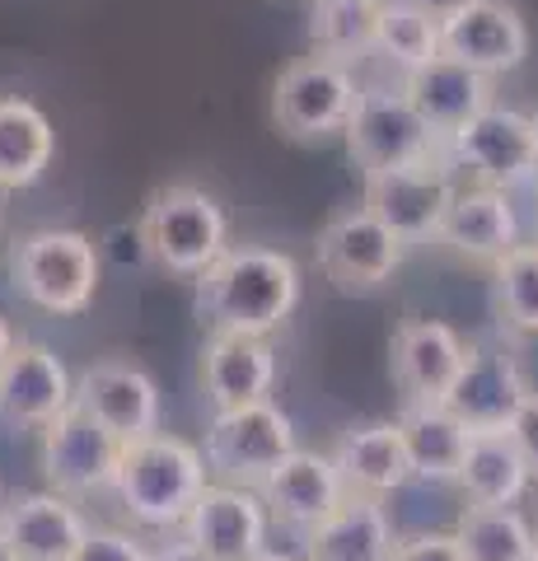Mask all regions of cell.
I'll return each instance as SVG.
<instances>
[{
  "label": "cell",
  "instance_id": "obj_40",
  "mask_svg": "<svg viewBox=\"0 0 538 561\" xmlns=\"http://www.w3.org/2000/svg\"><path fill=\"white\" fill-rule=\"evenodd\" d=\"M0 561H20V557H14V548H10L5 538H0Z\"/></svg>",
  "mask_w": 538,
  "mask_h": 561
},
{
  "label": "cell",
  "instance_id": "obj_5",
  "mask_svg": "<svg viewBox=\"0 0 538 561\" xmlns=\"http://www.w3.org/2000/svg\"><path fill=\"white\" fill-rule=\"evenodd\" d=\"M356 76L333 57H295L272 80V122L295 146H323L346 131L356 113Z\"/></svg>",
  "mask_w": 538,
  "mask_h": 561
},
{
  "label": "cell",
  "instance_id": "obj_6",
  "mask_svg": "<svg viewBox=\"0 0 538 561\" xmlns=\"http://www.w3.org/2000/svg\"><path fill=\"white\" fill-rule=\"evenodd\" d=\"M295 445V421L276 408V402H249L234 412H216L206 426V468L216 472V482L263 491V482L282 468Z\"/></svg>",
  "mask_w": 538,
  "mask_h": 561
},
{
  "label": "cell",
  "instance_id": "obj_1",
  "mask_svg": "<svg viewBox=\"0 0 538 561\" xmlns=\"http://www.w3.org/2000/svg\"><path fill=\"white\" fill-rule=\"evenodd\" d=\"M193 305L211 337H272L300 305V267L276 249H230L197 276Z\"/></svg>",
  "mask_w": 538,
  "mask_h": 561
},
{
  "label": "cell",
  "instance_id": "obj_19",
  "mask_svg": "<svg viewBox=\"0 0 538 561\" xmlns=\"http://www.w3.org/2000/svg\"><path fill=\"white\" fill-rule=\"evenodd\" d=\"M263 505L276 524H290V529H319V524L337 511V505L352 496L342 482V472L333 463V454H314V449H295L290 459L263 482Z\"/></svg>",
  "mask_w": 538,
  "mask_h": 561
},
{
  "label": "cell",
  "instance_id": "obj_15",
  "mask_svg": "<svg viewBox=\"0 0 538 561\" xmlns=\"http://www.w3.org/2000/svg\"><path fill=\"white\" fill-rule=\"evenodd\" d=\"M525 51H529V28L506 0H468L463 10H455L440 24V57L478 70L488 80L501 76V70H515L525 61Z\"/></svg>",
  "mask_w": 538,
  "mask_h": 561
},
{
  "label": "cell",
  "instance_id": "obj_43",
  "mask_svg": "<svg viewBox=\"0 0 538 561\" xmlns=\"http://www.w3.org/2000/svg\"><path fill=\"white\" fill-rule=\"evenodd\" d=\"M0 505H5V496H0Z\"/></svg>",
  "mask_w": 538,
  "mask_h": 561
},
{
  "label": "cell",
  "instance_id": "obj_26",
  "mask_svg": "<svg viewBox=\"0 0 538 561\" xmlns=\"http://www.w3.org/2000/svg\"><path fill=\"white\" fill-rule=\"evenodd\" d=\"M403 431L408 459H412V478L422 482H459V468L473 445V431L449 412V408H403L398 416Z\"/></svg>",
  "mask_w": 538,
  "mask_h": 561
},
{
  "label": "cell",
  "instance_id": "obj_28",
  "mask_svg": "<svg viewBox=\"0 0 538 561\" xmlns=\"http://www.w3.org/2000/svg\"><path fill=\"white\" fill-rule=\"evenodd\" d=\"M379 14H385V0H314L309 5L314 51L342 66H356L379 47Z\"/></svg>",
  "mask_w": 538,
  "mask_h": 561
},
{
  "label": "cell",
  "instance_id": "obj_38",
  "mask_svg": "<svg viewBox=\"0 0 538 561\" xmlns=\"http://www.w3.org/2000/svg\"><path fill=\"white\" fill-rule=\"evenodd\" d=\"M534 117V169H529V183L538 187V113H529Z\"/></svg>",
  "mask_w": 538,
  "mask_h": 561
},
{
  "label": "cell",
  "instance_id": "obj_22",
  "mask_svg": "<svg viewBox=\"0 0 538 561\" xmlns=\"http://www.w3.org/2000/svg\"><path fill=\"white\" fill-rule=\"evenodd\" d=\"M333 463L342 472L346 491L366 501H385L412 482V459L398 421H370V426L342 431L333 445Z\"/></svg>",
  "mask_w": 538,
  "mask_h": 561
},
{
  "label": "cell",
  "instance_id": "obj_25",
  "mask_svg": "<svg viewBox=\"0 0 538 561\" xmlns=\"http://www.w3.org/2000/svg\"><path fill=\"white\" fill-rule=\"evenodd\" d=\"M57 154V136L38 103L0 94V192L33 187Z\"/></svg>",
  "mask_w": 538,
  "mask_h": 561
},
{
  "label": "cell",
  "instance_id": "obj_23",
  "mask_svg": "<svg viewBox=\"0 0 538 561\" xmlns=\"http://www.w3.org/2000/svg\"><path fill=\"white\" fill-rule=\"evenodd\" d=\"M403 94L412 99V108L426 117V127L440 140H449L482 108H492V80L459 66V61H449V57H436V61L408 70Z\"/></svg>",
  "mask_w": 538,
  "mask_h": 561
},
{
  "label": "cell",
  "instance_id": "obj_35",
  "mask_svg": "<svg viewBox=\"0 0 538 561\" xmlns=\"http://www.w3.org/2000/svg\"><path fill=\"white\" fill-rule=\"evenodd\" d=\"M150 561H211V557L187 538H169V542H160V548H150Z\"/></svg>",
  "mask_w": 538,
  "mask_h": 561
},
{
  "label": "cell",
  "instance_id": "obj_41",
  "mask_svg": "<svg viewBox=\"0 0 538 561\" xmlns=\"http://www.w3.org/2000/svg\"><path fill=\"white\" fill-rule=\"evenodd\" d=\"M0 220H5V206H0Z\"/></svg>",
  "mask_w": 538,
  "mask_h": 561
},
{
  "label": "cell",
  "instance_id": "obj_14",
  "mask_svg": "<svg viewBox=\"0 0 538 561\" xmlns=\"http://www.w3.org/2000/svg\"><path fill=\"white\" fill-rule=\"evenodd\" d=\"M76 408L123 445L160 435V383L131 360H99L76 379Z\"/></svg>",
  "mask_w": 538,
  "mask_h": 561
},
{
  "label": "cell",
  "instance_id": "obj_30",
  "mask_svg": "<svg viewBox=\"0 0 538 561\" xmlns=\"http://www.w3.org/2000/svg\"><path fill=\"white\" fill-rule=\"evenodd\" d=\"M492 305L506 332L538 337V243H519L492 267Z\"/></svg>",
  "mask_w": 538,
  "mask_h": 561
},
{
  "label": "cell",
  "instance_id": "obj_16",
  "mask_svg": "<svg viewBox=\"0 0 538 561\" xmlns=\"http://www.w3.org/2000/svg\"><path fill=\"white\" fill-rule=\"evenodd\" d=\"M267 524L272 515L257 491L211 482L187 515L183 538L197 542L211 561H253L257 552H267Z\"/></svg>",
  "mask_w": 538,
  "mask_h": 561
},
{
  "label": "cell",
  "instance_id": "obj_3",
  "mask_svg": "<svg viewBox=\"0 0 538 561\" xmlns=\"http://www.w3.org/2000/svg\"><path fill=\"white\" fill-rule=\"evenodd\" d=\"M141 249L173 276H202L211 262L230 253V220L220 202L197 183H164L146 197Z\"/></svg>",
  "mask_w": 538,
  "mask_h": 561
},
{
  "label": "cell",
  "instance_id": "obj_4",
  "mask_svg": "<svg viewBox=\"0 0 538 561\" xmlns=\"http://www.w3.org/2000/svg\"><path fill=\"white\" fill-rule=\"evenodd\" d=\"M10 286L43 313H84L99 290V249L80 230H28L10 249Z\"/></svg>",
  "mask_w": 538,
  "mask_h": 561
},
{
  "label": "cell",
  "instance_id": "obj_7",
  "mask_svg": "<svg viewBox=\"0 0 538 561\" xmlns=\"http://www.w3.org/2000/svg\"><path fill=\"white\" fill-rule=\"evenodd\" d=\"M342 140H346L352 164L366 179L389 173V169H408V164H431V160H440V146H445L426 127V117L412 108V99L403 90H360Z\"/></svg>",
  "mask_w": 538,
  "mask_h": 561
},
{
  "label": "cell",
  "instance_id": "obj_24",
  "mask_svg": "<svg viewBox=\"0 0 538 561\" xmlns=\"http://www.w3.org/2000/svg\"><path fill=\"white\" fill-rule=\"evenodd\" d=\"M393 542L398 538L385 501L346 496L319 529L305 534V561H389Z\"/></svg>",
  "mask_w": 538,
  "mask_h": 561
},
{
  "label": "cell",
  "instance_id": "obj_17",
  "mask_svg": "<svg viewBox=\"0 0 538 561\" xmlns=\"http://www.w3.org/2000/svg\"><path fill=\"white\" fill-rule=\"evenodd\" d=\"M529 379L515 365L506 346H468V365L455 383V393L445 398V408L455 412L473 435L482 431H511L515 412L529 398Z\"/></svg>",
  "mask_w": 538,
  "mask_h": 561
},
{
  "label": "cell",
  "instance_id": "obj_32",
  "mask_svg": "<svg viewBox=\"0 0 538 561\" xmlns=\"http://www.w3.org/2000/svg\"><path fill=\"white\" fill-rule=\"evenodd\" d=\"M71 561H150V548H141V538L123 529H90Z\"/></svg>",
  "mask_w": 538,
  "mask_h": 561
},
{
  "label": "cell",
  "instance_id": "obj_20",
  "mask_svg": "<svg viewBox=\"0 0 538 561\" xmlns=\"http://www.w3.org/2000/svg\"><path fill=\"white\" fill-rule=\"evenodd\" d=\"M449 253H459L482 267H496L519 249V220L511 206V192L501 187H459L445 210V225L436 234Z\"/></svg>",
  "mask_w": 538,
  "mask_h": 561
},
{
  "label": "cell",
  "instance_id": "obj_34",
  "mask_svg": "<svg viewBox=\"0 0 538 561\" xmlns=\"http://www.w3.org/2000/svg\"><path fill=\"white\" fill-rule=\"evenodd\" d=\"M511 440H515L519 454H525L529 472L538 478V393H529V398H525V408L515 412V421H511Z\"/></svg>",
  "mask_w": 538,
  "mask_h": 561
},
{
  "label": "cell",
  "instance_id": "obj_2",
  "mask_svg": "<svg viewBox=\"0 0 538 561\" xmlns=\"http://www.w3.org/2000/svg\"><path fill=\"white\" fill-rule=\"evenodd\" d=\"M206 486H211L206 454L164 431L123 445V463L113 478L123 511L146 529H183Z\"/></svg>",
  "mask_w": 538,
  "mask_h": 561
},
{
  "label": "cell",
  "instance_id": "obj_36",
  "mask_svg": "<svg viewBox=\"0 0 538 561\" xmlns=\"http://www.w3.org/2000/svg\"><path fill=\"white\" fill-rule=\"evenodd\" d=\"M408 5H416V10H426L431 14V20H449V14H455V10H463L468 5V0H408Z\"/></svg>",
  "mask_w": 538,
  "mask_h": 561
},
{
  "label": "cell",
  "instance_id": "obj_33",
  "mask_svg": "<svg viewBox=\"0 0 538 561\" xmlns=\"http://www.w3.org/2000/svg\"><path fill=\"white\" fill-rule=\"evenodd\" d=\"M389 561H468V557H463L459 534L431 529V534H403V538L393 542V557Z\"/></svg>",
  "mask_w": 538,
  "mask_h": 561
},
{
  "label": "cell",
  "instance_id": "obj_11",
  "mask_svg": "<svg viewBox=\"0 0 538 561\" xmlns=\"http://www.w3.org/2000/svg\"><path fill=\"white\" fill-rule=\"evenodd\" d=\"M449 160L459 169H468V179L478 187H501L511 192L515 183H529L534 169V117L515 113V108H482L473 122L445 140Z\"/></svg>",
  "mask_w": 538,
  "mask_h": 561
},
{
  "label": "cell",
  "instance_id": "obj_18",
  "mask_svg": "<svg viewBox=\"0 0 538 561\" xmlns=\"http://www.w3.org/2000/svg\"><path fill=\"white\" fill-rule=\"evenodd\" d=\"M0 538L20 561H71L90 538V519L57 491H24L0 505Z\"/></svg>",
  "mask_w": 538,
  "mask_h": 561
},
{
  "label": "cell",
  "instance_id": "obj_39",
  "mask_svg": "<svg viewBox=\"0 0 538 561\" xmlns=\"http://www.w3.org/2000/svg\"><path fill=\"white\" fill-rule=\"evenodd\" d=\"M253 561H295V557H286V552H272V548H267V552H257Z\"/></svg>",
  "mask_w": 538,
  "mask_h": 561
},
{
  "label": "cell",
  "instance_id": "obj_31",
  "mask_svg": "<svg viewBox=\"0 0 538 561\" xmlns=\"http://www.w3.org/2000/svg\"><path fill=\"white\" fill-rule=\"evenodd\" d=\"M393 66H403V76L426 61L440 57V20H431L426 10L408 5V0H385L379 14V47Z\"/></svg>",
  "mask_w": 538,
  "mask_h": 561
},
{
  "label": "cell",
  "instance_id": "obj_42",
  "mask_svg": "<svg viewBox=\"0 0 538 561\" xmlns=\"http://www.w3.org/2000/svg\"><path fill=\"white\" fill-rule=\"evenodd\" d=\"M529 561H538V548H534V557H529Z\"/></svg>",
  "mask_w": 538,
  "mask_h": 561
},
{
  "label": "cell",
  "instance_id": "obj_9",
  "mask_svg": "<svg viewBox=\"0 0 538 561\" xmlns=\"http://www.w3.org/2000/svg\"><path fill=\"white\" fill-rule=\"evenodd\" d=\"M43 478L47 491H57L66 501L94 496V491L113 486L117 463H123V440L113 431H103L90 412H61L51 426L43 431Z\"/></svg>",
  "mask_w": 538,
  "mask_h": 561
},
{
  "label": "cell",
  "instance_id": "obj_29",
  "mask_svg": "<svg viewBox=\"0 0 538 561\" xmlns=\"http://www.w3.org/2000/svg\"><path fill=\"white\" fill-rule=\"evenodd\" d=\"M455 534L468 561H529L538 548V534L515 505H468Z\"/></svg>",
  "mask_w": 538,
  "mask_h": 561
},
{
  "label": "cell",
  "instance_id": "obj_10",
  "mask_svg": "<svg viewBox=\"0 0 538 561\" xmlns=\"http://www.w3.org/2000/svg\"><path fill=\"white\" fill-rule=\"evenodd\" d=\"M468 365V342L440 319H403L389 342V370L408 408H445Z\"/></svg>",
  "mask_w": 538,
  "mask_h": 561
},
{
  "label": "cell",
  "instance_id": "obj_27",
  "mask_svg": "<svg viewBox=\"0 0 538 561\" xmlns=\"http://www.w3.org/2000/svg\"><path fill=\"white\" fill-rule=\"evenodd\" d=\"M534 472L525 463V454L515 449L511 431H482L468 445V459L459 468V491L468 505H515L529 491Z\"/></svg>",
  "mask_w": 538,
  "mask_h": 561
},
{
  "label": "cell",
  "instance_id": "obj_12",
  "mask_svg": "<svg viewBox=\"0 0 538 561\" xmlns=\"http://www.w3.org/2000/svg\"><path fill=\"white\" fill-rule=\"evenodd\" d=\"M76 408V379L66 360L43 342H14L0 365V421L14 431H47Z\"/></svg>",
  "mask_w": 538,
  "mask_h": 561
},
{
  "label": "cell",
  "instance_id": "obj_13",
  "mask_svg": "<svg viewBox=\"0 0 538 561\" xmlns=\"http://www.w3.org/2000/svg\"><path fill=\"white\" fill-rule=\"evenodd\" d=\"M449 202H455V183H449L440 160H431V164H408V169H389L366 179V202L360 206L379 225H389L403 243H422L440 234Z\"/></svg>",
  "mask_w": 538,
  "mask_h": 561
},
{
  "label": "cell",
  "instance_id": "obj_8",
  "mask_svg": "<svg viewBox=\"0 0 538 561\" xmlns=\"http://www.w3.org/2000/svg\"><path fill=\"white\" fill-rule=\"evenodd\" d=\"M314 253L328 286L337 295H379L393 280V272L403 267L408 243L389 225H379L366 206H352L337 210L319 230Z\"/></svg>",
  "mask_w": 538,
  "mask_h": 561
},
{
  "label": "cell",
  "instance_id": "obj_21",
  "mask_svg": "<svg viewBox=\"0 0 538 561\" xmlns=\"http://www.w3.org/2000/svg\"><path fill=\"white\" fill-rule=\"evenodd\" d=\"M276 383V351L267 337H230L216 332L202 346V393L211 412H234L267 402Z\"/></svg>",
  "mask_w": 538,
  "mask_h": 561
},
{
  "label": "cell",
  "instance_id": "obj_37",
  "mask_svg": "<svg viewBox=\"0 0 538 561\" xmlns=\"http://www.w3.org/2000/svg\"><path fill=\"white\" fill-rule=\"evenodd\" d=\"M14 351V332H10V323L0 319V365H5V356Z\"/></svg>",
  "mask_w": 538,
  "mask_h": 561
}]
</instances>
